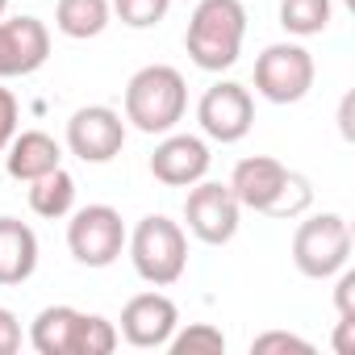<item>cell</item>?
<instances>
[{
  "label": "cell",
  "mask_w": 355,
  "mask_h": 355,
  "mask_svg": "<svg viewBox=\"0 0 355 355\" xmlns=\"http://www.w3.org/2000/svg\"><path fill=\"white\" fill-rule=\"evenodd\" d=\"M167 347L175 351V355H193V351H209V355H218V351H226V334L218 330V326H209V322H193V326H175V334L167 338Z\"/></svg>",
  "instance_id": "cell-20"
},
{
  "label": "cell",
  "mask_w": 355,
  "mask_h": 355,
  "mask_svg": "<svg viewBox=\"0 0 355 355\" xmlns=\"http://www.w3.org/2000/svg\"><path fill=\"white\" fill-rule=\"evenodd\" d=\"M334 5L330 0H280V26L293 38H313L330 26Z\"/></svg>",
  "instance_id": "cell-19"
},
{
  "label": "cell",
  "mask_w": 355,
  "mask_h": 355,
  "mask_svg": "<svg viewBox=\"0 0 355 355\" xmlns=\"http://www.w3.org/2000/svg\"><path fill=\"white\" fill-rule=\"evenodd\" d=\"M313 55L301 42H276L255 59V92L272 105H297L313 88Z\"/></svg>",
  "instance_id": "cell-6"
},
{
  "label": "cell",
  "mask_w": 355,
  "mask_h": 355,
  "mask_svg": "<svg viewBox=\"0 0 355 355\" xmlns=\"http://www.w3.org/2000/svg\"><path fill=\"white\" fill-rule=\"evenodd\" d=\"M5 9H9V0H0V17H5Z\"/></svg>",
  "instance_id": "cell-28"
},
{
  "label": "cell",
  "mask_w": 355,
  "mask_h": 355,
  "mask_svg": "<svg viewBox=\"0 0 355 355\" xmlns=\"http://www.w3.org/2000/svg\"><path fill=\"white\" fill-rule=\"evenodd\" d=\"M125 146V121L109 105H84L67 121V150L84 163H109Z\"/></svg>",
  "instance_id": "cell-10"
},
{
  "label": "cell",
  "mask_w": 355,
  "mask_h": 355,
  "mask_svg": "<svg viewBox=\"0 0 355 355\" xmlns=\"http://www.w3.org/2000/svg\"><path fill=\"white\" fill-rule=\"evenodd\" d=\"M247 38L243 0H201L184 30V51L201 71H226L239 63Z\"/></svg>",
  "instance_id": "cell-2"
},
{
  "label": "cell",
  "mask_w": 355,
  "mask_h": 355,
  "mask_svg": "<svg viewBox=\"0 0 355 355\" xmlns=\"http://www.w3.org/2000/svg\"><path fill=\"white\" fill-rule=\"evenodd\" d=\"M334 351H338V355H355V318H338V330H334Z\"/></svg>",
  "instance_id": "cell-27"
},
{
  "label": "cell",
  "mask_w": 355,
  "mask_h": 355,
  "mask_svg": "<svg viewBox=\"0 0 355 355\" xmlns=\"http://www.w3.org/2000/svg\"><path fill=\"white\" fill-rule=\"evenodd\" d=\"M251 351H255V355H268V351H301V355H309L313 343L301 338V334H288V330H268V334L251 338Z\"/></svg>",
  "instance_id": "cell-23"
},
{
  "label": "cell",
  "mask_w": 355,
  "mask_h": 355,
  "mask_svg": "<svg viewBox=\"0 0 355 355\" xmlns=\"http://www.w3.org/2000/svg\"><path fill=\"white\" fill-rule=\"evenodd\" d=\"M67 251L84 268H109L125 251V222L113 205H84L71 209L67 222Z\"/></svg>",
  "instance_id": "cell-7"
},
{
  "label": "cell",
  "mask_w": 355,
  "mask_h": 355,
  "mask_svg": "<svg viewBox=\"0 0 355 355\" xmlns=\"http://www.w3.org/2000/svg\"><path fill=\"white\" fill-rule=\"evenodd\" d=\"M175 326H180V309H175V301L167 293H138L125 301L117 334L138 351H159V347H167Z\"/></svg>",
  "instance_id": "cell-11"
},
{
  "label": "cell",
  "mask_w": 355,
  "mask_h": 355,
  "mask_svg": "<svg viewBox=\"0 0 355 355\" xmlns=\"http://www.w3.org/2000/svg\"><path fill=\"white\" fill-rule=\"evenodd\" d=\"M351 259V226L343 214H313L293 234V263L309 280H330Z\"/></svg>",
  "instance_id": "cell-5"
},
{
  "label": "cell",
  "mask_w": 355,
  "mask_h": 355,
  "mask_svg": "<svg viewBox=\"0 0 355 355\" xmlns=\"http://www.w3.org/2000/svg\"><path fill=\"white\" fill-rule=\"evenodd\" d=\"M184 109H189V84L175 67L150 63V67L130 76V84H125V121L134 130L171 134L184 121Z\"/></svg>",
  "instance_id": "cell-3"
},
{
  "label": "cell",
  "mask_w": 355,
  "mask_h": 355,
  "mask_svg": "<svg viewBox=\"0 0 355 355\" xmlns=\"http://www.w3.org/2000/svg\"><path fill=\"white\" fill-rule=\"evenodd\" d=\"M80 322L84 313L71 305H46L34 326H30V343L38 355H76L80 347Z\"/></svg>",
  "instance_id": "cell-16"
},
{
  "label": "cell",
  "mask_w": 355,
  "mask_h": 355,
  "mask_svg": "<svg viewBox=\"0 0 355 355\" xmlns=\"http://www.w3.org/2000/svg\"><path fill=\"white\" fill-rule=\"evenodd\" d=\"M209 146L197 134H163V142L150 155V175L167 189H193L197 180L209 175Z\"/></svg>",
  "instance_id": "cell-13"
},
{
  "label": "cell",
  "mask_w": 355,
  "mask_h": 355,
  "mask_svg": "<svg viewBox=\"0 0 355 355\" xmlns=\"http://www.w3.org/2000/svg\"><path fill=\"white\" fill-rule=\"evenodd\" d=\"M30 209L46 222H59L76 209V180L71 171L55 167L46 175H38V180H30Z\"/></svg>",
  "instance_id": "cell-18"
},
{
  "label": "cell",
  "mask_w": 355,
  "mask_h": 355,
  "mask_svg": "<svg viewBox=\"0 0 355 355\" xmlns=\"http://www.w3.org/2000/svg\"><path fill=\"white\" fill-rule=\"evenodd\" d=\"M5 167H9L13 180L30 184V180H38V175L63 167V146L46 130H17L13 142L5 146Z\"/></svg>",
  "instance_id": "cell-14"
},
{
  "label": "cell",
  "mask_w": 355,
  "mask_h": 355,
  "mask_svg": "<svg viewBox=\"0 0 355 355\" xmlns=\"http://www.w3.org/2000/svg\"><path fill=\"white\" fill-rule=\"evenodd\" d=\"M125 247H130V263L134 272L155 284V288H167L184 276L189 268V234L180 222H171L163 214H146L130 234H125Z\"/></svg>",
  "instance_id": "cell-4"
},
{
  "label": "cell",
  "mask_w": 355,
  "mask_h": 355,
  "mask_svg": "<svg viewBox=\"0 0 355 355\" xmlns=\"http://www.w3.org/2000/svg\"><path fill=\"white\" fill-rule=\"evenodd\" d=\"M230 193L239 197L243 209H255V214H268V218H297L313 201V189H309L305 175L288 171L272 155L239 159L234 175H230Z\"/></svg>",
  "instance_id": "cell-1"
},
{
  "label": "cell",
  "mask_w": 355,
  "mask_h": 355,
  "mask_svg": "<svg viewBox=\"0 0 355 355\" xmlns=\"http://www.w3.org/2000/svg\"><path fill=\"white\" fill-rule=\"evenodd\" d=\"M21 351V322L13 309L0 305V355H17Z\"/></svg>",
  "instance_id": "cell-25"
},
{
  "label": "cell",
  "mask_w": 355,
  "mask_h": 355,
  "mask_svg": "<svg viewBox=\"0 0 355 355\" xmlns=\"http://www.w3.org/2000/svg\"><path fill=\"white\" fill-rule=\"evenodd\" d=\"M38 272V234L21 218H0V284L13 288Z\"/></svg>",
  "instance_id": "cell-15"
},
{
  "label": "cell",
  "mask_w": 355,
  "mask_h": 355,
  "mask_svg": "<svg viewBox=\"0 0 355 355\" xmlns=\"http://www.w3.org/2000/svg\"><path fill=\"white\" fill-rule=\"evenodd\" d=\"M117 343H121V334H117V326H113L109 318H101V313H84L76 355H109Z\"/></svg>",
  "instance_id": "cell-22"
},
{
  "label": "cell",
  "mask_w": 355,
  "mask_h": 355,
  "mask_svg": "<svg viewBox=\"0 0 355 355\" xmlns=\"http://www.w3.org/2000/svg\"><path fill=\"white\" fill-rule=\"evenodd\" d=\"M334 276H338V284H334L338 318H355V272H351V268H343V272H334Z\"/></svg>",
  "instance_id": "cell-26"
},
{
  "label": "cell",
  "mask_w": 355,
  "mask_h": 355,
  "mask_svg": "<svg viewBox=\"0 0 355 355\" xmlns=\"http://www.w3.org/2000/svg\"><path fill=\"white\" fill-rule=\"evenodd\" d=\"M17 121H21V105L9 88H0V155H5V146L13 142L17 134Z\"/></svg>",
  "instance_id": "cell-24"
},
{
  "label": "cell",
  "mask_w": 355,
  "mask_h": 355,
  "mask_svg": "<svg viewBox=\"0 0 355 355\" xmlns=\"http://www.w3.org/2000/svg\"><path fill=\"white\" fill-rule=\"evenodd\" d=\"M197 121H201L205 138H214V142H222V146L243 142V138L251 134V125H255V101H251V92H247L243 84L222 80V84H214V88L201 96Z\"/></svg>",
  "instance_id": "cell-9"
},
{
  "label": "cell",
  "mask_w": 355,
  "mask_h": 355,
  "mask_svg": "<svg viewBox=\"0 0 355 355\" xmlns=\"http://www.w3.org/2000/svg\"><path fill=\"white\" fill-rule=\"evenodd\" d=\"M51 59V30L46 21L21 13L0 21V80H17L34 76Z\"/></svg>",
  "instance_id": "cell-12"
},
{
  "label": "cell",
  "mask_w": 355,
  "mask_h": 355,
  "mask_svg": "<svg viewBox=\"0 0 355 355\" xmlns=\"http://www.w3.org/2000/svg\"><path fill=\"white\" fill-rule=\"evenodd\" d=\"M109 21H113L109 0H59L55 5V30L63 38H76V42H88V38L105 34Z\"/></svg>",
  "instance_id": "cell-17"
},
{
  "label": "cell",
  "mask_w": 355,
  "mask_h": 355,
  "mask_svg": "<svg viewBox=\"0 0 355 355\" xmlns=\"http://www.w3.org/2000/svg\"><path fill=\"white\" fill-rule=\"evenodd\" d=\"M109 9L117 13L121 26H130V30H150V26H159V21L167 17L171 0H109Z\"/></svg>",
  "instance_id": "cell-21"
},
{
  "label": "cell",
  "mask_w": 355,
  "mask_h": 355,
  "mask_svg": "<svg viewBox=\"0 0 355 355\" xmlns=\"http://www.w3.org/2000/svg\"><path fill=\"white\" fill-rule=\"evenodd\" d=\"M239 218H243V205L230 193V184H222V180H197L189 189L184 222H189V234H197L201 243L226 247L239 234Z\"/></svg>",
  "instance_id": "cell-8"
}]
</instances>
